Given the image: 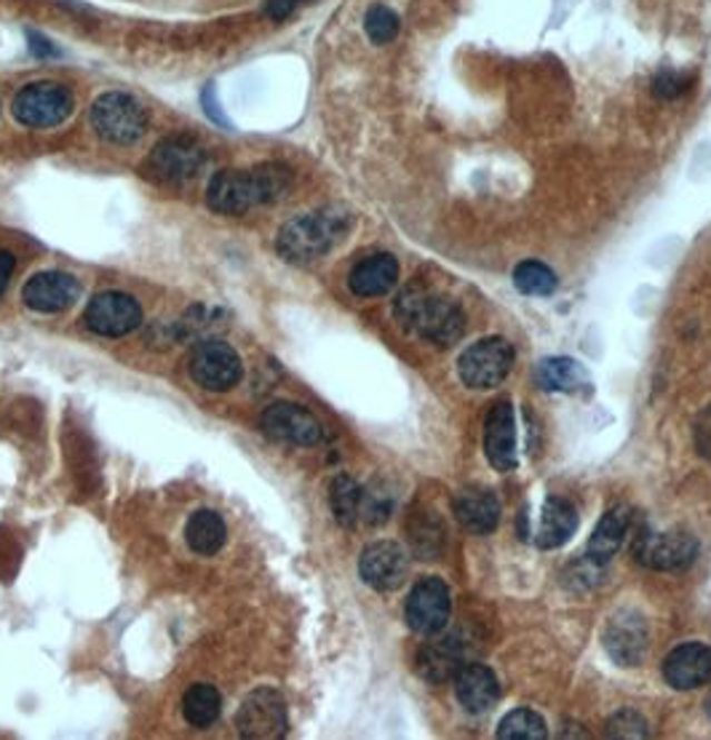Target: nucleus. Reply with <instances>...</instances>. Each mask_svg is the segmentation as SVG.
Returning a JSON list of instances; mask_svg holds the SVG:
<instances>
[{
	"mask_svg": "<svg viewBox=\"0 0 711 740\" xmlns=\"http://www.w3.org/2000/svg\"><path fill=\"white\" fill-rule=\"evenodd\" d=\"M292 188V171L282 164H263L255 169H225L211 177L206 204L211 211L241 217L257 206L282 201Z\"/></svg>",
	"mask_w": 711,
	"mask_h": 740,
	"instance_id": "nucleus-1",
	"label": "nucleus"
},
{
	"mask_svg": "<svg viewBox=\"0 0 711 740\" xmlns=\"http://www.w3.org/2000/svg\"><path fill=\"white\" fill-rule=\"evenodd\" d=\"M394 313L409 335L434 345H452L463 337L465 313L455 299L431 292L428 286H407L396 297Z\"/></svg>",
	"mask_w": 711,
	"mask_h": 740,
	"instance_id": "nucleus-2",
	"label": "nucleus"
},
{
	"mask_svg": "<svg viewBox=\"0 0 711 740\" xmlns=\"http://www.w3.org/2000/svg\"><path fill=\"white\" fill-rule=\"evenodd\" d=\"M350 228V215L343 209H322L292 219L276 238L278 255L295 265H308L327 257Z\"/></svg>",
	"mask_w": 711,
	"mask_h": 740,
	"instance_id": "nucleus-3",
	"label": "nucleus"
},
{
	"mask_svg": "<svg viewBox=\"0 0 711 740\" xmlns=\"http://www.w3.org/2000/svg\"><path fill=\"white\" fill-rule=\"evenodd\" d=\"M91 126L99 137L112 145H135L148 131V112L135 97L110 91L99 97L91 108Z\"/></svg>",
	"mask_w": 711,
	"mask_h": 740,
	"instance_id": "nucleus-4",
	"label": "nucleus"
},
{
	"mask_svg": "<svg viewBox=\"0 0 711 740\" xmlns=\"http://www.w3.org/2000/svg\"><path fill=\"white\" fill-rule=\"evenodd\" d=\"M514 366V348L503 337H484L468 345L457 358V375L468 388L490 391L506 379Z\"/></svg>",
	"mask_w": 711,
	"mask_h": 740,
	"instance_id": "nucleus-5",
	"label": "nucleus"
},
{
	"mask_svg": "<svg viewBox=\"0 0 711 740\" xmlns=\"http://www.w3.org/2000/svg\"><path fill=\"white\" fill-rule=\"evenodd\" d=\"M206 156L190 137H169L158 142L145 161V175L161 185H182L201 175Z\"/></svg>",
	"mask_w": 711,
	"mask_h": 740,
	"instance_id": "nucleus-6",
	"label": "nucleus"
},
{
	"mask_svg": "<svg viewBox=\"0 0 711 740\" xmlns=\"http://www.w3.org/2000/svg\"><path fill=\"white\" fill-rule=\"evenodd\" d=\"M236 727L238 736L247 740H276L287 736L289 717L282 692L270 690V687L249 692L238 709Z\"/></svg>",
	"mask_w": 711,
	"mask_h": 740,
	"instance_id": "nucleus-7",
	"label": "nucleus"
},
{
	"mask_svg": "<svg viewBox=\"0 0 711 740\" xmlns=\"http://www.w3.org/2000/svg\"><path fill=\"white\" fill-rule=\"evenodd\" d=\"M190 377L206 391L225 393L233 385H238V379L244 375L241 356L230 348L223 339H204L196 348L190 351L188 358Z\"/></svg>",
	"mask_w": 711,
	"mask_h": 740,
	"instance_id": "nucleus-8",
	"label": "nucleus"
},
{
	"mask_svg": "<svg viewBox=\"0 0 711 740\" xmlns=\"http://www.w3.org/2000/svg\"><path fill=\"white\" fill-rule=\"evenodd\" d=\"M452 612V593L447 583L438 578H423L412 585L404 615L412 631L423 633V637H436L447 629Z\"/></svg>",
	"mask_w": 711,
	"mask_h": 740,
	"instance_id": "nucleus-9",
	"label": "nucleus"
},
{
	"mask_svg": "<svg viewBox=\"0 0 711 740\" xmlns=\"http://www.w3.org/2000/svg\"><path fill=\"white\" fill-rule=\"evenodd\" d=\"M72 112V95L62 83H30L14 97V116L32 129H49L62 124Z\"/></svg>",
	"mask_w": 711,
	"mask_h": 740,
	"instance_id": "nucleus-10",
	"label": "nucleus"
},
{
	"mask_svg": "<svg viewBox=\"0 0 711 740\" xmlns=\"http://www.w3.org/2000/svg\"><path fill=\"white\" fill-rule=\"evenodd\" d=\"M698 553V540L688 532H653L642 530L634 537L636 562L650 566V570L674 572L693 564Z\"/></svg>",
	"mask_w": 711,
	"mask_h": 740,
	"instance_id": "nucleus-11",
	"label": "nucleus"
},
{
	"mask_svg": "<svg viewBox=\"0 0 711 740\" xmlns=\"http://www.w3.org/2000/svg\"><path fill=\"white\" fill-rule=\"evenodd\" d=\"M260 428L274 442L292 446H316L324 442L322 423L300 404L276 402L263 412Z\"/></svg>",
	"mask_w": 711,
	"mask_h": 740,
	"instance_id": "nucleus-12",
	"label": "nucleus"
},
{
	"mask_svg": "<svg viewBox=\"0 0 711 740\" xmlns=\"http://www.w3.org/2000/svg\"><path fill=\"white\" fill-rule=\"evenodd\" d=\"M142 324V308L124 292H102L86 308V326L99 337L131 335Z\"/></svg>",
	"mask_w": 711,
	"mask_h": 740,
	"instance_id": "nucleus-13",
	"label": "nucleus"
},
{
	"mask_svg": "<svg viewBox=\"0 0 711 740\" xmlns=\"http://www.w3.org/2000/svg\"><path fill=\"white\" fill-rule=\"evenodd\" d=\"M358 572L369 589L388 593L402 589L404 580L409 572V559L398 543L391 540H381L364 549L362 559H358Z\"/></svg>",
	"mask_w": 711,
	"mask_h": 740,
	"instance_id": "nucleus-14",
	"label": "nucleus"
},
{
	"mask_svg": "<svg viewBox=\"0 0 711 740\" xmlns=\"http://www.w3.org/2000/svg\"><path fill=\"white\" fill-rule=\"evenodd\" d=\"M484 455L495 471L508 473L520 465L516 450V412L511 402H497L484 420Z\"/></svg>",
	"mask_w": 711,
	"mask_h": 740,
	"instance_id": "nucleus-15",
	"label": "nucleus"
},
{
	"mask_svg": "<svg viewBox=\"0 0 711 740\" xmlns=\"http://www.w3.org/2000/svg\"><path fill=\"white\" fill-rule=\"evenodd\" d=\"M78 292H81V286H78L70 273L46 270L36 273V276L24 284L22 299L24 305L36 313H59L76 303Z\"/></svg>",
	"mask_w": 711,
	"mask_h": 740,
	"instance_id": "nucleus-16",
	"label": "nucleus"
},
{
	"mask_svg": "<svg viewBox=\"0 0 711 740\" xmlns=\"http://www.w3.org/2000/svg\"><path fill=\"white\" fill-rule=\"evenodd\" d=\"M663 679L674 690H695L711 682V647L688 642L669 652L663 663Z\"/></svg>",
	"mask_w": 711,
	"mask_h": 740,
	"instance_id": "nucleus-17",
	"label": "nucleus"
},
{
	"mask_svg": "<svg viewBox=\"0 0 711 740\" xmlns=\"http://www.w3.org/2000/svg\"><path fill=\"white\" fill-rule=\"evenodd\" d=\"M455 695L468 713H484L501 698V684L484 663H465L455 677Z\"/></svg>",
	"mask_w": 711,
	"mask_h": 740,
	"instance_id": "nucleus-18",
	"label": "nucleus"
},
{
	"mask_svg": "<svg viewBox=\"0 0 711 740\" xmlns=\"http://www.w3.org/2000/svg\"><path fill=\"white\" fill-rule=\"evenodd\" d=\"M455 516L463 530L471 535H490L497 524H501V503L490 490H471L457 492L455 497Z\"/></svg>",
	"mask_w": 711,
	"mask_h": 740,
	"instance_id": "nucleus-19",
	"label": "nucleus"
},
{
	"mask_svg": "<svg viewBox=\"0 0 711 740\" xmlns=\"http://www.w3.org/2000/svg\"><path fill=\"white\" fill-rule=\"evenodd\" d=\"M465 665V644L461 637H444L436 639V642L425 644L421 652H417V671H421L423 679L428 682H447V679H455L457 671Z\"/></svg>",
	"mask_w": 711,
	"mask_h": 740,
	"instance_id": "nucleus-20",
	"label": "nucleus"
},
{
	"mask_svg": "<svg viewBox=\"0 0 711 740\" xmlns=\"http://www.w3.org/2000/svg\"><path fill=\"white\" fill-rule=\"evenodd\" d=\"M577 530V511L570 500L564 497H546L541 509V519L535 526V545L543 551L560 549L575 535Z\"/></svg>",
	"mask_w": 711,
	"mask_h": 740,
	"instance_id": "nucleus-21",
	"label": "nucleus"
},
{
	"mask_svg": "<svg viewBox=\"0 0 711 740\" xmlns=\"http://www.w3.org/2000/svg\"><path fill=\"white\" fill-rule=\"evenodd\" d=\"M398 282V263L391 255H372L356 265L348 276V286L356 297H383Z\"/></svg>",
	"mask_w": 711,
	"mask_h": 740,
	"instance_id": "nucleus-22",
	"label": "nucleus"
},
{
	"mask_svg": "<svg viewBox=\"0 0 711 740\" xmlns=\"http://www.w3.org/2000/svg\"><path fill=\"white\" fill-rule=\"evenodd\" d=\"M604 647L621 665H636L648 650V629L642 618H615L604 631Z\"/></svg>",
	"mask_w": 711,
	"mask_h": 740,
	"instance_id": "nucleus-23",
	"label": "nucleus"
},
{
	"mask_svg": "<svg viewBox=\"0 0 711 740\" xmlns=\"http://www.w3.org/2000/svg\"><path fill=\"white\" fill-rule=\"evenodd\" d=\"M629 530H631V511L626 505H615V509H610L602 516V522L596 524L594 535L589 540L586 556L596 564L613 559L615 553L623 549V543H626Z\"/></svg>",
	"mask_w": 711,
	"mask_h": 740,
	"instance_id": "nucleus-24",
	"label": "nucleus"
},
{
	"mask_svg": "<svg viewBox=\"0 0 711 740\" xmlns=\"http://www.w3.org/2000/svg\"><path fill=\"white\" fill-rule=\"evenodd\" d=\"M537 385H541L543 391H554V393H577L589 388L591 377L575 358L554 356V358H543L541 366H537Z\"/></svg>",
	"mask_w": 711,
	"mask_h": 740,
	"instance_id": "nucleus-25",
	"label": "nucleus"
},
{
	"mask_svg": "<svg viewBox=\"0 0 711 740\" xmlns=\"http://www.w3.org/2000/svg\"><path fill=\"white\" fill-rule=\"evenodd\" d=\"M225 537H228V530H225L223 516L209 509L192 513L188 526H185V540H188V545L198 556H215L225 545Z\"/></svg>",
	"mask_w": 711,
	"mask_h": 740,
	"instance_id": "nucleus-26",
	"label": "nucleus"
},
{
	"mask_svg": "<svg viewBox=\"0 0 711 740\" xmlns=\"http://www.w3.org/2000/svg\"><path fill=\"white\" fill-rule=\"evenodd\" d=\"M223 711V698H219L217 687L211 684H192L182 698V717L190 727H211L219 719Z\"/></svg>",
	"mask_w": 711,
	"mask_h": 740,
	"instance_id": "nucleus-27",
	"label": "nucleus"
},
{
	"mask_svg": "<svg viewBox=\"0 0 711 740\" xmlns=\"http://www.w3.org/2000/svg\"><path fill=\"white\" fill-rule=\"evenodd\" d=\"M329 505L335 513L337 524L356 526L362 522V505H364V486L356 484V478L337 476L329 486Z\"/></svg>",
	"mask_w": 711,
	"mask_h": 740,
	"instance_id": "nucleus-28",
	"label": "nucleus"
},
{
	"mask_svg": "<svg viewBox=\"0 0 711 740\" xmlns=\"http://www.w3.org/2000/svg\"><path fill=\"white\" fill-rule=\"evenodd\" d=\"M497 738L501 740H543L546 738V722L541 713L530 709H514L503 717L497 724Z\"/></svg>",
	"mask_w": 711,
	"mask_h": 740,
	"instance_id": "nucleus-29",
	"label": "nucleus"
},
{
	"mask_svg": "<svg viewBox=\"0 0 711 740\" xmlns=\"http://www.w3.org/2000/svg\"><path fill=\"white\" fill-rule=\"evenodd\" d=\"M514 284L522 295L546 297L556 289V273L551 270L549 265L527 259V263H522L520 268L514 270Z\"/></svg>",
	"mask_w": 711,
	"mask_h": 740,
	"instance_id": "nucleus-30",
	"label": "nucleus"
},
{
	"mask_svg": "<svg viewBox=\"0 0 711 740\" xmlns=\"http://www.w3.org/2000/svg\"><path fill=\"white\" fill-rule=\"evenodd\" d=\"M444 530L438 526V519H428L425 524H409V543L421 559H436L442 551Z\"/></svg>",
	"mask_w": 711,
	"mask_h": 740,
	"instance_id": "nucleus-31",
	"label": "nucleus"
},
{
	"mask_svg": "<svg viewBox=\"0 0 711 740\" xmlns=\"http://www.w3.org/2000/svg\"><path fill=\"white\" fill-rule=\"evenodd\" d=\"M364 30H367L372 43H391L398 32V17L385 6H372L367 19H364Z\"/></svg>",
	"mask_w": 711,
	"mask_h": 740,
	"instance_id": "nucleus-32",
	"label": "nucleus"
},
{
	"mask_svg": "<svg viewBox=\"0 0 711 740\" xmlns=\"http://www.w3.org/2000/svg\"><path fill=\"white\" fill-rule=\"evenodd\" d=\"M690 91V76L688 72H677V70H663L658 72L653 81V95L663 102H671V99H680L682 95Z\"/></svg>",
	"mask_w": 711,
	"mask_h": 740,
	"instance_id": "nucleus-33",
	"label": "nucleus"
},
{
	"mask_svg": "<svg viewBox=\"0 0 711 740\" xmlns=\"http://www.w3.org/2000/svg\"><path fill=\"white\" fill-rule=\"evenodd\" d=\"M693 442H695V450L701 452L707 460H711V404L695 417Z\"/></svg>",
	"mask_w": 711,
	"mask_h": 740,
	"instance_id": "nucleus-34",
	"label": "nucleus"
},
{
	"mask_svg": "<svg viewBox=\"0 0 711 740\" xmlns=\"http://www.w3.org/2000/svg\"><path fill=\"white\" fill-rule=\"evenodd\" d=\"M305 0H270L268 3V17L270 19H287L297 6H303Z\"/></svg>",
	"mask_w": 711,
	"mask_h": 740,
	"instance_id": "nucleus-35",
	"label": "nucleus"
},
{
	"mask_svg": "<svg viewBox=\"0 0 711 740\" xmlns=\"http://www.w3.org/2000/svg\"><path fill=\"white\" fill-rule=\"evenodd\" d=\"M30 51L36 57H41V59H49V57H57L59 51L55 49V46H51L49 41H46L43 36H36V32H30Z\"/></svg>",
	"mask_w": 711,
	"mask_h": 740,
	"instance_id": "nucleus-36",
	"label": "nucleus"
},
{
	"mask_svg": "<svg viewBox=\"0 0 711 740\" xmlns=\"http://www.w3.org/2000/svg\"><path fill=\"white\" fill-rule=\"evenodd\" d=\"M11 273H14V255L6 249H0V297H3L6 286H9Z\"/></svg>",
	"mask_w": 711,
	"mask_h": 740,
	"instance_id": "nucleus-37",
	"label": "nucleus"
}]
</instances>
